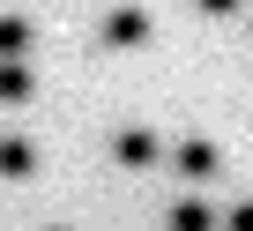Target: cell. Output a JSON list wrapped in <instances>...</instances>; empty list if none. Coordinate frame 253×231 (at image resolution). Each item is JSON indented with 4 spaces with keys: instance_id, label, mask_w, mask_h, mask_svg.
<instances>
[{
    "instance_id": "cell-2",
    "label": "cell",
    "mask_w": 253,
    "mask_h": 231,
    "mask_svg": "<svg viewBox=\"0 0 253 231\" xmlns=\"http://www.w3.org/2000/svg\"><path fill=\"white\" fill-rule=\"evenodd\" d=\"M179 172H186V179H209V172H216V149H209V142H179Z\"/></svg>"
},
{
    "instance_id": "cell-1",
    "label": "cell",
    "mask_w": 253,
    "mask_h": 231,
    "mask_svg": "<svg viewBox=\"0 0 253 231\" xmlns=\"http://www.w3.org/2000/svg\"><path fill=\"white\" fill-rule=\"evenodd\" d=\"M104 38H112V45H142V38H149V15H142V8H119V15L104 23Z\"/></svg>"
},
{
    "instance_id": "cell-4",
    "label": "cell",
    "mask_w": 253,
    "mask_h": 231,
    "mask_svg": "<svg viewBox=\"0 0 253 231\" xmlns=\"http://www.w3.org/2000/svg\"><path fill=\"white\" fill-rule=\"evenodd\" d=\"M201 8H209V15H223V8H238V0H201Z\"/></svg>"
},
{
    "instance_id": "cell-3",
    "label": "cell",
    "mask_w": 253,
    "mask_h": 231,
    "mask_svg": "<svg viewBox=\"0 0 253 231\" xmlns=\"http://www.w3.org/2000/svg\"><path fill=\"white\" fill-rule=\"evenodd\" d=\"M149 157H157V135H142V127L119 135V164H149Z\"/></svg>"
}]
</instances>
